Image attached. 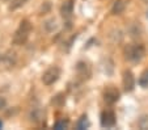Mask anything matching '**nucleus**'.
I'll return each instance as SVG.
<instances>
[{"label":"nucleus","mask_w":148,"mask_h":130,"mask_svg":"<svg viewBox=\"0 0 148 130\" xmlns=\"http://www.w3.org/2000/svg\"><path fill=\"white\" fill-rule=\"evenodd\" d=\"M32 32V24L29 20H23L20 23V26L13 34V43L14 45H25Z\"/></svg>","instance_id":"f257e3e1"},{"label":"nucleus","mask_w":148,"mask_h":130,"mask_svg":"<svg viewBox=\"0 0 148 130\" xmlns=\"http://www.w3.org/2000/svg\"><path fill=\"white\" fill-rule=\"evenodd\" d=\"M145 55V49L143 45H127L125 47V58L130 62H140Z\"/></svg>","instance_id":"f03ea898"},{"label":"nucleus","mask_w":148,"mask_h":130,"mask_svg":"<svg viewBox=\"0 0 148 130\" xmlns=\"http://www.w3.org/2000/svg\"><path fill=\"white\" fill-rule=\"evenodd\" d=\"M101 126L102 127H113L117 122V117H115L113 110H103L101 113Z\"/></svg>","instance_id":"39448f33"},{"label":"nucleus","mask_w":148,"mask_h":130,"mask_svg":"<svg viewBox=\"0 0 148 130\" xmlns=\"http://www.w3.org/2000/svg\"><path fill=\"white\" fill-rule=\"evenodd\" d=\"M126 7H127V0H117V1L114 3V6H113V8H112V13L113 14L123 13V11L126 9Z\"/></svg>","instance_id":"6e6552de"},{"label":"nucleus","mask_w":148,"mask_h":130,"mask_svg":"<svg viewBox=\"0 0 148 130\" xmlns=\"http://www.w3.org/2000/svg\"><path fill=\"white\" fill-rule=\"evenodd\" d=\"M139 85L142 88H148V70H144L142 74H140Z\"/></svg>","instance_id":"9b49d317"},{"label":"nucleus","mask_w":148,"mask_h":130,"mask_svg":"<svg viewBox=\"0 0 148 130\" xmlns=\"http://www.w3.org/2000/svg\"><path fill=\"white\" fill-rule=\"evenodd\" d=\"M119 97H121L119 91L114 85H109L106 89L103 91V100H105L106 104H114V102H117L119 100Z\"/></svg>","instance_id":"20e7f679"},{"label":"nucleus","mask_w":148,"mask_h":130,"mask_svg":"<svg viewBox=\"0 0 148 130\" xmlns=\"http://www.w3.org/2000/svg\"><path fill=\"white\" fill-rule=\"evenodd\" d=\"M7 107V100L4 99V97H1L0 96V110L1 109H4V108Z\"/></svg>","instance_id":"2eb2a0df"},{"label":"nucleus","mask_w":148,"mask_h":130,"mask_svg":"<svg viewBox=\"0 0 148 130\" xmlns=\"http://www.w3.org/2000/svg\"><path fill=\"white\" fill-rule=\"evenodd\" d=\"M28 1L29 0H12L11 4H9V9H11V11L18 9V8H21L23 6H25Z\"/></svg>","instance_id":"f8f14e48"},{"label":"nucleus","mask_w":148,"mask_h":130,"mask_svg":"<svg viewBox=\"0 0 148 130\" xmlns=\"http://www.w3.org/2000/svg\"><path fill=\"white\" fill-rule=\"evenodd\" d=\"M138 126L140 130H148V114L140 117L139 121H138Z\"/></svg>","instance_id":"ddd939ff"},{"label":"nucleus","mask_w":148,"mask_h":130,"mask_svg":"<svg viewBox=\"0 0 148 130\" xmlns=\"http://www.w3.org/2000/svg\"><path fill=\"white\" fill-rule=\"evenodd\" d=\"M76 71H77V75L81 79H88L90 76V67L85 62H79L76 66Z\"/></svg>","instance_id":"0eeeda50"},{"label":"nucleus","mask_w":148,"mask_h":130,"mask_svg":"<svg viewBox=\"0 0 148 130\" xmlns=\"http://www.w3.org/2000/svg\"><path fill=\"white\" fill-rule=\"evenodd\" d=\"M122 83H123V88H125L126 92H131V91H134V88H135V76L130 70H126L125 72H123Z\"/></svg>","instance_id":"423d86ee"},{"label":"nucleus","mask_w":148,"mask_h":130,"mask_svg":"<svg viewBox=\"0 0 148 130\" xmlns=\"http://www.w3.org/2000/svg\"><path fill=\"white\" fill-rule=\"evenodd\" d=\"M68 125H70V121L68 120H59L54 124V127L55 129H67Z\"/></svg>","instance_id":"4468645a"},{"label":"nucleus","mask_w":148,"mask_h":130,"mask_svg":"<svg viewBox=\"0 0 148 130\" xmlns=\"http://www.w3.org/2000/svg\"><path fill=\"white\" fill-rule=\"evenodd\" d=\"M72 12H73V3H72V0H68V1H66L62 6V14L64 17H71Z\"/></svg>","instance_id":"1a4fd4ad"},{"label":"nucleus","mask_w":148,"mask_h":130,"mask_svg":"<svg viewBox=\"0 0 148 130\" xmlns=\"http://www.w3.org/2000/svg\"><path fill=\"white\" fill-rule=\"evenodd\" d=\"M1 127H3V121L0 120V129H1Z\"/></svg>","instance_id":"dca6fc26"},{"label":"nucleus","mask_w":148,"mask_h":130,"mask_svg":"<svg viewBox=\"0 0 148 130\" xmlns=\"http://www.w3.org/2000/svg\"><path fill=\"white\" fill-rule=\"evenodd\" d=\"M89 126H90V122H89V120H88V117L85 116V114H83V116L79 118L77 124H76V127H77L79 130H84V129H88Z\"/></svg>","instance_id":"9d476101"},{"label":"nucleus","mask_w":148,"mask_h":130,"mask_svg":"<svg viewBox=\"0 0 148 130\" xmlns=\"http://www.w3.org/2000/svg\"><path fill=\"white\" fill-rule=\"evenodd\" d=\"M143 1H144V3H145V4H148V0H143Z\"/></svg>","instance_id":"f3484780"},{"label":"nucleus","mask_w":148,"mask_h":130,"mask_svg":"<svg viewBox=\"0 0 148 130\" xmlns=\"http://www.w3.org/2000/svg\"><path fill=\"white\" fill-rule=\"evenodd\" d=\"M147 19H148V11H147Z\"/></svg>","instance_id":"a211bd4d"},{"label":"nucleus","mask_w":148,"mask_h":130,"mask_svg":"<svg viewBox=\"0 0 148 130\" xmlns=\"http://www.w3.org/2000/svg\"><path fill=\"white\" fill-rule=\"evenodd\" d=\"M60 78V68L58 66H51L42 74V83L45 85H51Z\"/></svg>","instance_id":"7ed1b4c3"}]
</instances>
